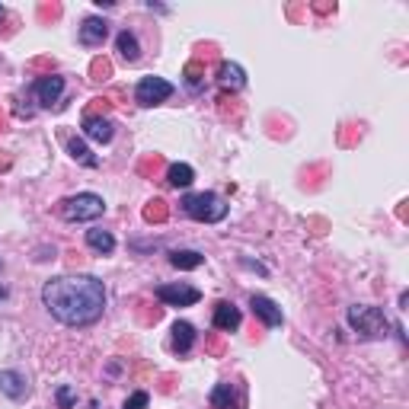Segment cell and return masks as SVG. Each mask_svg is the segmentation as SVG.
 I'll return each instance as SVG.
<instances>
[{"mask_svg":"<svg viewBox=\"0 0 409 409\" xmlns=\"http://www.w3.org/2000/svg\"><path fill=\"white\" fill-rule=\"evenodd\" d=\"M192 179H195V170L189 163H170L167 167V182L173 189H189Z\"/></svg>","mask_w":409,"mask_h":409,"instance_id":"17","label":"cell"},{"mask_svg":"<svg viewBox=\"0 0 409 409\" xmlns=\"http://www.w3.org/2000/svg\"><path fill=\"white\" fill-rule=\"evenodd\" d=\"M182 211L192 221H202V224H218V221L228 218V202L214 192H192V195L182 198Z\"/></svg>","mask_w":409,"mask_h":409,"instance_id":"2","label":"cell"},{"mask_svg":"<svg viewBox=\"0 0 409 409\" xmlns=\"http://www.w3.org/2000/svg\"><path fill=\"white\" fill-rule=\"evenodd\" d=\"M406 204L409 202H400V208H396V218H400V221H406Z\"/></svg>","mask_w":409,"mask_h":409,"instance_id":"39","label":"cell"},{"mask_svg":"<svg viewBox=\"0 0 409 409\" xmlns=\"http://www.w3.org/2000/svg\"><path fill=\"white\" fill-rule=\"evenodd\" d=\"M87 246H90L93 253H99V256H109V253L115 250V237L109 234V230L93 228V230H87Z\"/></svg>","mask_w":409,"mask_h":409,"instance_id":"15","label":"cell"},{"mask_svg":"<svg viewBox=\"0 0 409 409\" xmlns=\"http://www.w3.org/2000/svg\"><path fill=\"white\" fill-rule=\"evenodd\" d=\"M32 93H36V99L42 103V106L52 109L61 99V93H64V77H54V74L38 77L36 84H32Z\"/></svg>","mask_w":409,"mask_h":409,"instance_id":"7","label":"cell"},{"mask_svg":"<svg viewBox=\"0 0 409 409\" xmlns=\"http://www.w3.org/2000/svg\"><path fill=\"white\" fill-rule=\"evenodd\" d=\"M218 84L230 93L243 90V87H246V70H243L237 61H221L218 64Z\"/></svg>","mask_w":409,"mask_h":409,"instance_id":"10","label":"cell"},{"mask_svg":"<svg viewBox=\"0 0 409 409\" xmlns=\"http://www.w3.org/2000/svg\"><path fill=\"white\" fill-rule=\"evenodd\" d=\"M204 349L211 352V355H224V339H221V333L208 336V339H204Z\"/></svg>","mask_w":409,"mask_h":409,"instance_id":"31","label":"cell"},{"mask_svg":"<svg viewBox=\"0 0 409 409\" xmlns=\"http://www.w3.org/2000/svg\"><path fill=\"white\" fill-rule=\"evenodd\" d=\"M218 112L224 115V119H234V121H240V106H237L234 99L224 93V96H218Z\"/></svg>","mask_w":409,"mask_h":409,"instance_id":"25","label":"cell"},{"mask_svg":"<svg viewBox=\"0 0 409 409\" xmlns=\"http://www.w3.org/2000/svg\"><path fill=\"white\" fill-rule=\"evenodd\" d=\"M84 135L96 144H109L115 135V125L109 119H84Z\"/></svg>","mask_w":409,"mask_h":409,"instance_id":"14","label":"cell"},{"mask_svg":"<svg viewBox=\"0 0 409 409\" xmlns=\"http://www.w3.org/2000/svg\"><path fill=\"white\" fill-rule=\"evenodd\" d=\"M112 77V61L109 58H93L90 61V80L93 84H106Z\"/></svg>","mask_w":409,"mask_h":409,"instance_id":"22","label":"cell"},{"mask_svg":"<svg viewBox=\"0 0 409 409\" xmlns=\"http://www.w3.org/2000/svg\"><path fill=\"white\" fill-rule=\"evenodd\" d=\"M211 406L214 409H240V403H237L234 396V384H218L211 390Z\"/></svg>","mask_w":409,"mask_h":409,"instance_id":"19","label":"cell"},{"mask_svg":"<svg viewBox=\"0 0 409 409\" xmlns=\"http://www.w3.org/2000/svg\"><path fill=\"white\" fill-rule=\"evenodd\" d=\"M115 48H119V54L128 61V64H135V61L141 58V45H137L135 32H128V29L119 32V38H115Z\"/></svg>","mask_w":409,"mask_h":409,"instance_id":"18","label":"cell"},{"mask_svg":"<svg viewBox=\"0 0 409 409\" xmlns=\"http://www.w3.org/2000/svg\"><path fill=\"white\" fill-rule=\"evenodd\" d=\"M3 16H7V10H3V7H0V20H3Z\"/></svg>","mask_w":409,"mask_h":409,"instance_id":"42","label":"cell"},{"mask_svg":"<svg viewBox=\"0 0 409 409\" xmlns=\"http://www.w3.org/2000/svg\"><path fill=\"white\" fill-rule=\"evenodd\" d=\"M240 311H237L230 301H218L214 304V329L218 333H234V329H240Z\"/></svg>","mask_w":409,"mask_h":409,"instance_id":"11","label":"cell"},{"mask_svg":"<svg viewBox=\"0 0 409 409\" xmlns=\"http://www.w3.org/2000/svg\"><path fill=\"white\" fill-rule=\"evenodd\" d=\"M182 77H186V84H189V87H198V84H202V77H204V64L192 58L189 64H186V70H182Z\"/></svg>","mask_w":409,"mask_h":409,"instance_id":"24","label":"cell"},{"mask_svg":"<svg viewBox=\"0 0 409 409\" xmlns=\"http://www.w3.org/2000/svg\"><path fill=\"white\" fill-rule=\"evenodd\" d=\"M195 52H198V54H195V61H202V64H204L208 58H214V54H218V48H214L211 42H208V45H198Z\"/></svg>","mask_w":409,"mask_h":409,"instance_id":"34","label":"cell"},{"mask_svg":"<svg viewBox=\"0 0 409 409\" xmlns=\"http://www.w3.org/2000/svg\"><path fill=\"white\" fill-rule=\"evenodd\" d=\"M170 333H173V352H176V355H189L192 345H195V329H192V323L176 320Z\"/></svg>","mask_w":409,"mask_h":409,"instance_id":"13","label":"cell"},{"mask_svg":"<svg viewBox=\"0 0 409 409\" xmlns=\"http://www.w3.org/2000/svg\"><path fill=\"white\" fill-rule=\"evenodd\" d=\"M250 307H253V317H259L269 329H275V326H281V307L272 301V297H265V295H253L250 297Z\"/></svg>","mask_w":409,"mask_h":409,"instance_id":"8","label":"cell"},{"mask_svg":"<svg viewBox=\"0 0 409 409\" xmlns=\"http://www.w3.org/2000/svg\"><path fill=\"white\" fill-rule=\"evenodd\" d=\"M349 326L355 329V333L362 336H380L387 329V317L380 307H371V304H355V307H349Z\"/></svg>","mask_w":409,"mask_h":409,"instance_id":"4","label":"cell"},{"mask_svg":"<svg viewBox=\"0 0 409 409\" xmlns=\"http://www.w3.org/2000/svg\"><path fill=\"white\" fill-rule=\"evenodd\" d=\"M173 384H176L173 374H160V390H163V394H173Z\"/></svg>","mask_w":409,"mask_h":409,"instance_id":"36","label":"cell"},{"mask_svg":"<svg viewBox=\"0 0 409 409\" xmlns=\"http://www.w3.org/2000/svg\"><path fill=\"white\" fill-rule=\"evenodd\" d=\"M109 109H112V103H109L106 96H96V99H90V106H87L84 119H106Z\"/></svg>","mask_w":409,"mask_h":409,"instance_id":"23","label":"cell"},{"mask_svg":"<svg viewBox=\"0 0 409 409\" xmlns=\"http://www.w3.org/2000/svg\"><path fill=\"white\" fill-rule=\"evenodd\" d=\"M358 141H362V128H358V125H342L339 128V144L352 147V144H358Z\"/></svg>","mask_w":409,"mask_h":409,"instance_id":"26","label":"cell"},{"mask_svg":"<svg viewBox=\"0 0 409 409\" xmlns=\"http://www.w3.org/2000/svg\"><path fill=\"white\" fill-rule=\"evenodd\" d=\"M61 3H38V20H58Z\"/></svg>","mask_w":409,"mask_h":409,"instance_id":"30","label":"cell"},{"mask_svg":"<svg viewBox=\"0 0 409 409\" xmlns=\"http://www.w3.org/2000/svg\"><path fill=\"white\" fill-rule=\"evenodd\" d=\"M170 96H173V84L163 80V77H141L135 87V103L144 109L160 106V103H167Z\"/></svg>","mask_w":409,"mask_h":409,"instance_id":"5","label":"cell"},{"mask_svg":"<svg viewBox=\"0 0 409 409\" xmlns=\"http://www.w3.org/2000/svg\"><path fill=\"white\" fill-rule=\"evenodd\" d=\"M160 167H163V160H160V154H147V157L141 160V163H137V173H141V176H154Z\"/></svg>","mask_w":409,"mask_h":409,"instance_id":"27","label":"cell"},{"mask_svg":"<svg viewBox=\"0 0 409 409\" xmlns=\"http://www.w3.org/2000/svg\"><path fill=\"white\" fill-rule=\"evenodd\" d=\"M202 262H204V256L198 250H173L170 253V265L179 269V272H192V269H198Z\"/></svg>","mask_w":409,"mask_h":409,"instance_id":"16","label":"cell"},{"mask_svg":"<svg viewBox=\"0 0 409 409\" xmlns=\"http://www.w3.org/2000/svg\"><path fill=\"white\" fill-rule=\"evenodd\" d=\"M313 13H320V16L336 13V0H320V3H313Z\"/></svg>","mask_w":409,"mask_h":409,"instance_id":"33","label":"cell"},{"mask_svg":"<svg viewBox=\"0 0 409 409\" xmlns=\"http://www.w3.org/2000/svg\"><path fill=\"white\" fill-rule=\"evenodd\" d=\"M106 36H109V23L99 20V16H87L84 23H80V45L96 48L106 42Z\"/></svg>","mask_w":409,"mask_h":409,"instance_id":"9","label":"cell"},{"mask_svg":"<svg viewBox=\"0 0 409 409\" xmlns=\"http://www.w3.org/2000/svg\"><path fill=\"white\" fill-rule=\"evenodd\" d=\"M10 167H13V157H10L7 151H0V173H7Z\"/></svg>","mask_w":409,"mask_h":409,"instance_id":"37","label":"cell"},{"mask_svg":"<svg viewBox=\"0 0 409 409\" xmlns=\"http://www.w3.org/2000/svg\"><path fill=\"white\" fill-rule=\"evenodd\" d=\"M141 214H144L147 224H163V221L170 218V204L163 202V198H151V202L144 204V211H141Z\"/></svg>","mask_w":409,"mask_h":409,"instance_id":"21","label":"cell"},{"mask_svg":"<svg viewBox=\"0 0 409 409\" xmlns=\"http://www.w3.org/2000/svg\"><path fill=\"white\" fill-rule=\"evenodd\" d=\"M147 400H151V396H147L144 390H137V394H131L128 400H125V409H147Z\"/></svg>","mask_w":409,"mask_h":409,"instance_id":"29","label":"cell"},{"mask_svg":"<svg viewBox=\"0 0 409 409\" xmlns=\"http://www.w3.org/2000/svg\"><path fill=\"white\" fill-rule=\"evenodd\" d=\"M307 228H313V234H323L326 221H323V218H311V221H307Z\"/></svg>","mask_w":409,"mask_h":409,"instance_id":"38","label":"cell"},{"mask_svg":"<svg viewBox=\"0 0 409 409\" xmlns=\"http://www.w3.org/2000/svg\"><path fill=\"white\" fill-rule=\"evenodd\" d=\"M3 297H7V288H0V301H3Z\"/></svg>","mask_w":409,"mask_h":409,"instance_id":"41","label":"cell"},{"mask_svg":"<svg viewBox=\"0 0 409 409\" xmlns=\"http://www.w3.org/2000/svg\"><path fill=\"white\" fill-rule=\"evenodd\" d=\"M0 394H7L10 400H23L29 394V380L20 371H0Z\"/></svg>","mask_w":409,"mask_h":409,"instance_id":"12","label":"cell"},{"mask_svg":"<svg viewBox=\"0 0 409 409\" xmlns=\"http://www.w3.org/2000/svg\"><path fill=\"white\" fill-rule=\"evenodd\" d=\"M29 70H48V74H52V70H54V58H32L29 61Z\"/></svg>","mask_w":409,"mask_h":409,"instance_id":"32","label":"cell"},{"mask_svg":"<svg viewBox=\"0 0 409 409\" xmlns=\"http://www.w3.org/2000/svg\"><path fill=\"white\" fill-rule=\"evenodd\" d=\"M160 304H167V307H192V304L202 301V291L195 285H186V281H176V285H160L154 291Z\"/></svg>","mask_w":409,"mask_h":409,"instance_id":"6","label":"cell"},{"mask_svg":"<svg viewBox=\"0 0 409 409\" xmlns=\"http://www.w3.org/2000/svg\"><path fill=\"white\" fill-rule=\"evenodd\" d=\"M103 211H106V202H103L96 192H77V195L58 202V214L64 221H70V224L96 221V218H103Z\"/></svg>","mask_w":409,"mask_h":409,"instance_id":"3","label":"cell"},{"mask_svg":"<svg viewBox=\"0 0 409 409\" xmlns=\"http://www.w3.org/2000/svg\"><path fill=\"white\" fill-rule=\"evenodd\" d=\"M68 151H70V157H74L77 163H84V167H90V170L99 167V160L93 157L90 147H87L84 141H77V137H68Z\"/></svg>","mask_w":409,"mask_h":409,"instance_id":"20","label":"cell"},{"mask_svg":"<svg viewBox=\"0 0 409 409\" xmlns=\"http://www.w3.org/2000/svg\"><path fill=\"white\" fill-rule=\"evenodd\" d=\"M160 313H163V307H147V304H137V320H141V323H157L160 320Z\"/></svg>","mask_w":409,"mask_h":409,"instance_id":"28","label":"cell"},{"mask_svg":"<svg viewBox=\"0 0 409 409\" xmlns=\"http://www.w3.org/2000/svg\"><path fill=\"white\" fill-rule=\"evenodd\" d=\"M58 403H61V409H70V403H74V394H70V387H61V390H58Z\"/></svg>","mask_w":409,"mask_h":409,"instance_id":"35","label":"cell"},{"mask_svg":"<svg viewBox=\"0 0 409 409\" xmlns=\"http://www.w3.org/2000/svg\"><path fill=\"white\" fill-rule=\"evenodd\" d=\"M0 131H7V115L0 112Z\"/></svg>","mask_w":409,"mask_h":409,"instance_id":"40","label":"cell"},{"mask_svg":"<svg viewBox=\"0 0 409 409\" xmlns=\"http://www.w3.org/2000/svg\"><path fill=\"white\" fill-rule=\"evenodd\" d=\"M42 304L64 326H93L106 311V288L96 275H61L45 281Z\"/></svg>","mask_w":409,"mask_h":409,"instance_id":"1","label":"cell"}]
</instances>
